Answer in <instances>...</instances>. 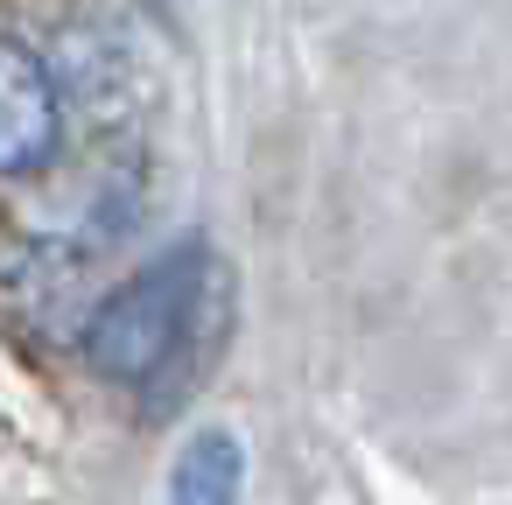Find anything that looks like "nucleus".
Returning <instances> with one entry per match:
<instances>
[{
  "mask_svg": "<svg viewBox=\"0 0 512 505\" xmlns=\"http://www.w3.org/2000/svg\"><path fill=\"white\" fill-rule=\"evenodd\" d=\"M197 295H204V246L162 253L155 267H141L134 281H120L99 302V316L85 330L92 365L106 379H127V386L134 379H155L176 358V344H183V330L197 316Z\"/></svg>",
  "mask_w": 512,
  "mask_h": 505,
  "instance_id": "1",
  "label": "nucleus"
},
{
  "mask_svg": "<svg viewBox=\"0 0 512 505\" xmlns=\"http://www.w3.org/2000/svg\"><path fill=\"white\" fill-rule=\"evenodd\" d=\"M57 148V85L36 50L0 36V176H22Z\"/></svg>",
  "mask_w": 512,
  "mask_h": 505,
  "instance_id": "2",
  "label": "nucleus"
},
{
  "mask_svg": "<svg viewBox=\"0 0 512 505\" xmlns=\"http://www.w3.org/2000/svg\"><path fill=\"white\" fill-rule=\"evenodd\" d=\"M246 491V449L232 428H197L169 470V505H239Z\"/></svg>",
  "mask_w": 512,
  "mask_h": 505,
  "instance_id": "3",
  "label": "nucleus"
}]
</instances>
